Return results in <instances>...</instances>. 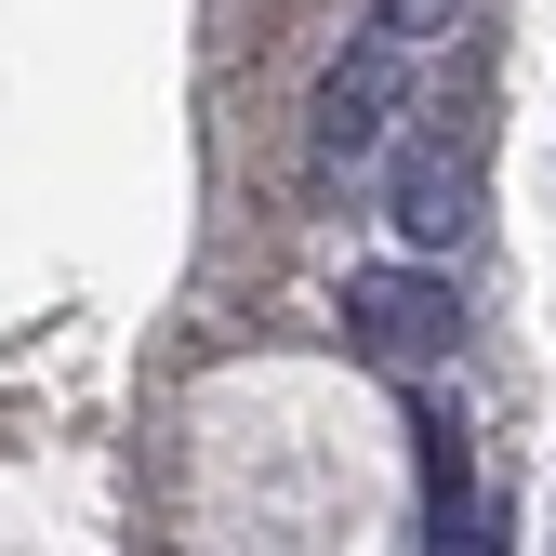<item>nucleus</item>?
Listing matches in <instances>:
<instances>
[{
    "label": "nucleus",
    "instance_id": "f257e3e1",
    "mask_svg": "<svg viewBox=\"0 0 556 556\" xmlns=\"http://www.w3.org/2000/svg\"><path fill=\"white\" fill-rule=\"evenodd\" d=\"M186 517L199 543H397L410 464L358 371L252 358L186 410Z\"/></svg>",
    "mask_w": 556,
    "mask_h": 556
},
{
    "label": "nucleus",
    "instance_id": "f03ea898",
    "mask_svg": "<svg viewBox=\"0 0 556 556\" xmlns=\"http://www.w3.org/2000/svg\"><path fill=\"white\" fill-rule=\"evenodd\" d=\"M344 305H358V331H371V344H438V278L371 265V278H344Z\"/></svg>",
    "mask_w": 556,
    "mask_h": 556
},
{
    "label": "nucleus",
    "instance_id": "7ed1b4c3",
    "mask_svg": "<svg viewBox=\"0 0 556 556\" xmlns=\"http://www.w3.org/2000/svg\"><path fill=\"white\" fill-rule=\"evenodd\" d=\"M371 119H384V66H344V80H331V119H318V147H331V160H358V147H371Z\"/></svg>",
    "mask_w": 556,
    "mask_h": 556
},
{
    "label": "nucleus",
    "instance_id": "20e7f679",
    "mask_svg": "<svg viewBox=\"0 0 556 556\" xmlns=\"http://www.w3.org/2000/svg\"><path fill=\"white\" fill-rule=\"evenodd\" d=\"M384 14H397V27H438V14H451V0H384Z\"/></svg>",
    "mask_w": 556,
    "mask_h": 556
}]
</instances>
